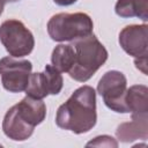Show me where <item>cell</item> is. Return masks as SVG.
I'll return each mask as SVG.
<instances>
[{
  "mask_svg": "<svg viewBox=\"0 0 148 148\" xmlns=\"http://www.w3.org/2000/svg\"><path fill=\"white\" fill-rule=\"evenodd\" d=\"M96 91L90 86L77 88L58 108L56 114L57 126L75 134L89 132L96 125Z\"/></svg>",
  "mask_w": 148,
  "mask_h": 148,
  "instance_id": "obj_1",
  "label": "cell"
},
{
  "mask_svg": "<svg viewBox=\"0 0 148 148\" xmlns=\"http://www.w3.org/2000/svg\"><path fill=\"white\" fill-rule=\"evenodd\" d=\"M72 45L75 62L68 74L77 82H86L105 64L109 53L94 34L73 40Z\"/></svg>",
  "mask_w": 148,
  "mask_h": 148,
  "instance_id": "obj_2",
  "label": "cell"
},
{
  "mask_svg": "<svg viewBox=\"0 0 148 148\" xmlns=\"http://www.w3.org/2000/svg\"><path fill=\"white\" fill-rule=\"evenodd\" d=\"M47 34L54 42H73L92 34L94 23L86 13H59L47 22Z\"/></svg>",
  "mask_w": 148,
  "mask_h": 148,
  "instance_id": "obj_3",
  "label": "cell"
},
{
  "mask_svg": "<svg viewBox=\"0 0 148 148\" xmlns=\"http://www.w3.org/2000/svg\"><path fill=\"white\" fill-rule=\"evenodd\" d=\"M0 42L14 58L30 54L35 46L32 32L18 20H7L0 25Z\"/></svg>",
  "mask_w": 148,
  "mask_h": 148,
  "instance_id": "obj_4",
  "label": "cell"
},
{
  "mask_svg": "<svg viewBox=\"0 0 148 148\" xmlns=\"http://www.w3.org/2000/svg\"><path fill=\"white\" fill-rule=\"evenodd\" d=\"M126 89V76L119 71L106 72L97 84V92L102 96L105 105L118 113H128L125 104Z\"/></svg>",
  "mask_w": 148,
  "mask_h": 148,
  "instance_id": "obj_5",
  "label": "cell"
},
{
  "mask_svg": "<svg viewBox=\"0 0 148 148\" xmlns=\"http://www.w3.org/2000/svg\"><path fill=\"white\" fill-rule=\"evenodd\" d=\"M32 64L25 59L3 57L0 59V75L2 87L9 92L25 90L31 74Z\"/></svg>",
  "mask_w": 148,
  "mask_h": 148,
  "instance_id": "obj_6",
  "label": "cell"
},
{
  "mask_svg": "<svg viewBox=\"0 0 148 148\" xmlns=\"http://www.w3.org/2000/svg\"><path fill=\"white\" fill-rule=\"evenodd\" d=\"M64 86V79L58 69L46 65L44 72L31 73L25 88L27 96L43 99L47 95H58Z\"/></svg>",
  "mask_w": 148,
  "mask_h": 148,
  "instance_id": "obj_7",
  "label": "cell"
},
{
  "mask_svg": "<svg viewBox=\"0 0 148 148\" xmlns=\"http://www.w3.org/2000/svg\"><path fill=\"white\" fill-rule=\"evenodd\" d=\"M119 44L121 49L134 58L148 56V25L131 24L119 32Z\"/></svg>",
  "mask_w": 148,
  "mask_h": 148,
  "instance_id": "obj_8",
  "label": "cell"
},
{
  "mask_svg": "<svg viewBox=\"0 0 148 148\" xmlns=\"http://www.w3.org/2000/svg\"><path fill=\"white\" fill-rule=\"evenodd\" d=\"M35 127L22 119L15 105L6 112L2 120V131L6 136L14 141H24L34 133Z\"/></svg>",
  "mask_w": 148,
  "mask_h": 148,
  "instance_id": "obj_9",
  "label": "cell"
},
{
  "mask_svg": "<svg viewBox=\"0 0 148 148\" xmlns=\"http://www.w3.org/2000/svg\"><path fill=\"white\" fill-rule=\"evenodd\" d=\"M117 139L121 142H132L148 138V114L132 116V120L120 124L116 130Z\"/></svg>",
  "mask_w": 148,
  "mask_h": 148,
  "instance_id": "obj_10",
  "label": "cell"
},
{
  "mask_svg": "<svg viewBox=\"0 0 148 148\" xmlns=\"http://www.w3.org/2000/svg\"><path fill=\"white\" fill-rule=\"evenodd\" d=\"M15 106L20 116L34 127L42 124L46 117V105L42 99L25 96Z\"/></svg>",
  "mask_w": 148,
  "mask_h": 148,
  "instance_id": "obj_11",
  "label": "cell"
},
{
  "mask_svg": "<svg viewBox=\"0 0 148 148\" xmlns=\"http://www.w3.org/2000/svg\"><path fill=\"white\" fill-rule=\"evenodd\" d=\"M125 104L132 116L148 114V88L143 84H135L126 89Z\"/></svg>",
  "mask_w": 148,
  "mask_h": 148,
  "instance_id": "obj_12",
  "label": "cell"
},
{
  "mask_svg": "<svg viewBox=\"0 0 148 148\" xmlns=\"http://www.w3.org/2000/svg\"><path fill=\"white\" fill-rule=\"evenodd\" d=\"M114 12L123 18L139 17L148 21V0H117Z\"/></svg>",
  "mask_w": 148,
  "mask_h": 148,
  "instance_id": "obj_13",
  "label": "cell"
},
{
  "mask_svg": "<svg viewBox=\"0 0 148 148\" xmlns=\"http://www.w3.org/2000/svg\"><path fill=\"white\" fill-rule=\"evenodd\" d=\"M52 66L60 73H68L75 62V51L72 44H59L51 54Z\"/></svg>",
  "mask_w": 148,
  "mask_h": 148,
  "instance_id": "obj_14",
  "label": "cell"
},
{
  "mask_svg": "<svg viewBox=\"0 0 148 148\" xmlns=\"http://www.w3.org/2000/svg\"><path fill=\"white\" fill-rule=\"evenodd\" d=\"M90 146H96V147H118V142L110 135H99L96 136L94 140L89 141L87 143V147Z\"/></svg>",
  "mask_w": 148,
  "mask_h": 148,
  "instance_id": "obj_15",
  "label": "cell"
},
{
  "mask_svg": "<svg viewBox=\"0 0 148 148\" xmlns=\"http://www.w3.org/2000/svg\"><path fill=\"white\" fill-rule=\"evenodd\" d=\"M135 67L141 71L143 74H147V57H141V58H135L134 59Z\"/></svg>",
  "mask_w": 148,
  "mask_h": 148,
  "instance_id": "obj_16",
  "label": "cell"
},
{
  "mask_svg": "<svg viewBox=\"0 0 148 148\" xmlns=\"http://www.w3.org/2000/svg\"><path fill=\"white\" fill-rule=\"evenodd\" d=\"M53 1L58 6H71V5L75 3L77 0H53Z\"/></svg>",
  "mask_w": 148,
  "mask_h": 148,
  "instance_id": "obj_17",
  "label": "cell"
},
{
  "mask_svg": "<svg viewBox=\"0 0 148 148\" xmlns=\"http://www.w3.org/2000/svg\"><path fill=\"white\" fill-rule=\"evenodd\" d=\"M3 7H5V0H0V16L3 12Z\"/></svg>",
  "mask_w": 148,
  "mask_h": 148,
  "instance_id": "obj_18",
  "label": "cell"
},
{
  "mask_svg": "<svg viewBox=\"0 0 148 148\" xmlns=\"http://www.w3.org/2000/svg\"><path fill=\"white\" fill-rule=\"evenodd\" d=\"M18 0H5V2H16Z\"/></svg>",
  "mask_w": 148,
  "mask_h": 148,
  "instance_id": "obj_19",
  "label": "cell"
}]
</instances>
